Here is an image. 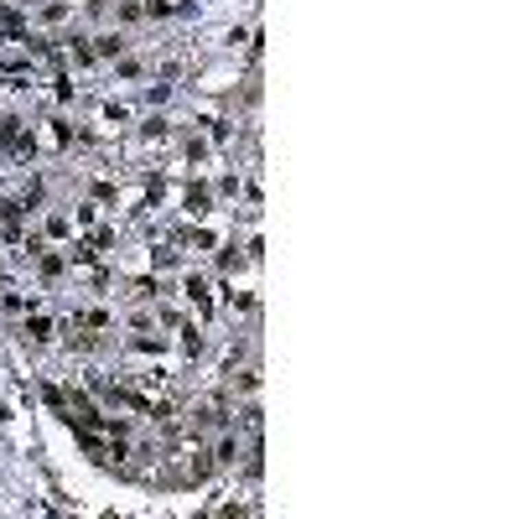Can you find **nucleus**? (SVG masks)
<instances>
[{"instance_id":"1","label":"nucleus","mask_w":519,"mask_h":519,"mask_svg":"<svg viewBox=\"0 0 519 519\" xmlns=\"http://www.w3.org/2000/svg\"><path fill=\"white\" fill-rule=\"evenodd\" d=\"M26 332H32V343H47L52 338V322L47 317H32V322H26Z\"/></svg>"},{"instance_id":"7","label":"nucleus","mask_w":519,"mask_h":519,"mask_svg":"<svg viewBox=\"0 0 519 519\" xmlns=\"http://www.w3.org/2000/svg\"><path fill=\"white\" fill-rule=\"evenodd\" d=\"M42 275H62V255H42Z\"/></svg>"},{"instance_id":"2","label":"nucleus","mask_w":519,"mask_h":519,"mask_svg":"<svg viewBox=\"0 0 519 519\" xmlns=\"http://www.w3.org/2000/svg\"><path fill=\"white\" fill-rule=\"evenodd\" d=\"M99 58H119V52H125V42H119V36H99Z\"/></svg>"},{"instance_id":"4","label":"nucleus","mask_w":519,"mask_h":519,"mask_svg":"<svg viewBox=\"0 0 519 519\" xmlns=\"http://www.w3.org/2000/svg\"><path fill=\"white\" fill-rule=\"evenodd\" d=\"M47 234L52 239H68V218H62V213H52V218H47Z\"/></svg>"},{"instance_id":"6","label":"nucleus","mask_w":519,"mask_h":519,"mask_svg":"<svg viewBox=\"0 0 519 519\" xmlns=\"http://www.w3.org/2000/svg\"><path fill=\"white\" fill-rule=\"evenodd\" d=\"M62 16H68V5H62V0H52V5H42V21H62Z\"/></svg>"},{"instance_id":"3","label":"nucleus","mask_w":519,"mask_h":519,"mask_svg":"<svg viewBox=\"0 0 519 519\" xmlns=\"http://www.w3.org/2000/svg\"><path fill=\"white\" fill-rule=\"evenodd\" d=\"M187 213H208V187H192L187 192Z\"/></svg>"},{"instance_id":"5","label":"nucleus","mask_w":519,"mask_h":519,"mask_svg":"<svg viewBox=\"0 0 519 519\" xmlns=\"http://www.w3.org/2000/svg\"><path fill=\"white\" fill-rule=\"evenodd\" d=\"M146 16V5H135V0H125V5H119V21H141Z\"/></svg>"}]
</instances>
